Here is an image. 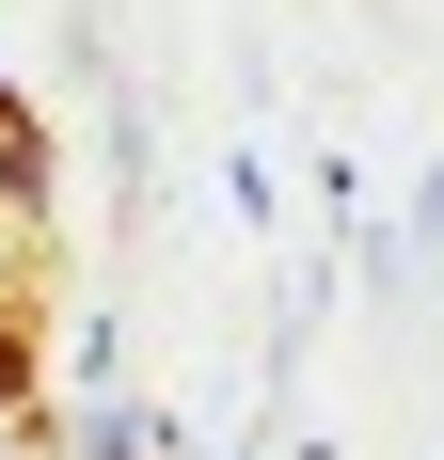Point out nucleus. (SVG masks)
<instances>
[{
    "label": "nucleus",
    "instance_id": "obj_1",
    "mask_svg": "<svg viewBox=\"0 0 444 460\" xmlns=\"http://www.w3.org/2000/svg\"><path fill=\"white\" fill-rule=\"evenodd\" d=\"M32 207H48V128L0 95V238H32Z\"/></svg>",
    "mask_w": 444,
    "mask_h": 460
},
{
    "label": "nucleus",
    "instance_id": "obj_2",
    "mask_svg": "<svg viewBox=\"0 0 444 460\" xmlns=\"http://www.w3.org/2000/svg\"><path fill=\"white\" fill-rule=\"evenodd\" d=\"M0 302H16V286H0ZM0 333H16V318H0Z\"/></svg>",
    "mask_w": 444,
    "mask_h": 460
}]
</instances>
